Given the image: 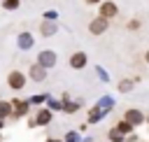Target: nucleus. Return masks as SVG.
Here are the masks:
<instances>
[{
	"instance_id": "nucleus-1",
	"label": "nucleus",
	"mask_w": 149,
	"mask_h": 142,
	"mask_svg": "<svg viewBox=\"0 0 149 142\" xmlns=\"http://www.w3.org/2000/svg\"><path fill=\"white\" fill-rule=\"evenodd\" d=\"M9 105H12V114H9V116H12V119H16V121H19V119H26V116H28V112H30L28 100H19V98H14Z\"/></svg>"
},
{
	"instance_id": "nucleus-2",
	"label": "nucleus",
	"mask_w": 149,
	"mask_h": 142,
	"mask_svg": "<svg viewBox=\"0 0 149 142\" xmlns=\"http://www.w3.org/2000/svg\"><path fill=\"white\" fill-rule=\"evenodd\" d=\"M56 63H58V54H56L54 49H44V51H40V54H37V65H42L44 70L54 68Z\"/></svg>"
},
{
	"instance_id": "nucleus-3",
	"label": "nucleus",
	"mask_w": 149,
	"mask_h": 142,
	"mask_svg": "<svg viewBox=\"0 0 149 142\" xmlns=\"http://www.w3.org/2000/svg\"><path fill=\"white\" fill-rule=\"evenodd\" d=\"M26 81H28V77H26L21 70H12V72L7 74V86H9L12 91H21V88L26 86Z\"/></svg>"
},
{
	"instance_id": "nucleus-4",
	"label": "nucleus",
	"mask_w": 149,
	"mask_h": 142,
	"mask_svg": "<svg viewBox=\"0 0 149 142\" xmlns=\"http://www.w3.org/2000/svg\"><path fill=\"white\" fill-rule=\"evenodd\" d=\"M107 28H109V21L102 19V16H93V19L88 21V33H91V35H102Z\"/></svg>"
},
{
	"instance_id": "nucleus-5",
	"label": "nucleus",
	"mask_w": 149,
	"mask_h": 142,
	"mask_svg": "<svg viewBox=\"0 0 149 142\" xmlns=\"http://www.w3.org/2000/svg\"><path fill=\"white\" fill-rule=\"evenodd\" d=\"M116 14H119V7H116L112 0H102V2H100V12H98V16H102V19L109 21V19H114Z\"/></svg>"
},
{
	"instance_id": "nucleus-6",
	"label": "nucleus",
	"mask_w": 149,
	"mask_h": 142,
	"mask_svg": "<svg viewBox=\"0 0 149 142\" xmlns=\"http://www.w3.org/2000/svg\"><path fill=\"white\" fill-rule=\"evenodd\" d=\"M123 121H128L133 128H137V126H142V123H144V114H142L140 109H126Z\"/></svg>"
},
{
	"instance_id": "nucleus-7",
	"label": "nucleus",
	"mask_w": 149,
	"mask_h": 142,
	"mask_svg": "<svg viewBox=\"0 0 149 142\" xmlns=\"http://www.w3.org/2000/svg\"><path fill=\"white\" fill-rule=\"evenodd\" d=\"M51 119H54V112H51V109H47V107L37 109V114L33 116L35 126H49V123H51Z\"/></svg>"
},
{
	"instance_id": "nucleus-8",
	"label": "nucleus",
	"mask_w": 149,
	"mask_h": 142,
	"mask_svg": "<svg viewBox=\"0 0 149 142\" xmlns=\"http://www.w3.org/2000/svg\"><path fill=\"white\" fill-rule=\"evenodd\" d=\"M70 68H74V70H81V68H86V63H88V58H86V54L84 51H74L72 56H70Z\"/></svg>"
},
{
	"instance_id": "nucleus-9",
	"label": "nucleus",
	"mask_w": 149,
	"mask_h": 142,
	"mask_svg": "<svg viewBox=\"0 0 149 142\" xmlns=\"http://www.w3.org/2000/svg\"><path fill=\"white\" fill-rule=\"evenodd\" d=\"M58 33V23L56 21H42L40 23V35L42 37H54Z\"/></svg>"
},
{
	"instance_id": "nucleus-10",
	"label": "nucleus",
	"mask_w": 149,
	"mask_h": 142,
	"mask_svg": "<svg viewBox=\"0 0 149 142\" xmlns=\"http://www.w3.org/2000/svg\"><path fill=\"white\" fill-rule=\"evenodd\" d=\"M28 79H33V81H44V79H47V70H44L42 65L33 63L30 70H28Z\"/></svg>"
},
{
	"instance_id": "nucleus-11",
	"label": "nucleus",
	"mask_w": 149,
	"mask_h": 142,
	"mask_svg": "<svg viewBox=\"0 0 149 142\" xmlns=\"http://www.w3.org/2000/svg\"><path fill=\"white\" fill-rule=\"evenodd\" d=\"M33 42H35V37L30 35V33H19V37H16V44H19V49H30L33 47Z\"/></svg>"
},
{
	"instance_id": "nucleus-12",
	"label": "nucleus",
	"mask_w": 149,
	"mask_h": 142,
	"mask_svg": "<svg viewBox=\"0 0 149 142\" xmlns=\"http://www.w3.org/2000/svg\"><path fill=\"white\" fill-rule=\"evenodd\" d=\"M102 114H105V109L95 105V107L88 112V121H91V123H95V121H100V119H102Z\"/></svg>"
},
{
	"instance_id": "nucleus-13",
	"label": "nucleus",
	"mask_w": 149,
	"mask_h": 142,
	"mask_svg": "<svg viewBox=\"0 0 149 142\" xmlns=\"http://www.w3.org/2000/svg\"><path fill=\"white\" fill-rule=\"evenodd\" d=\"M9 114H12V105L7 100H0V119L5 121V119H9Z\"/></svg>"
},
{
	"instance_id": "nucleus-14",
	"label": "nucleus",
	"mask_w": 149,
	"mask_h": 142,
	"mask_svg": "<svg viewBox=\"0 0 149 142\" xmlns=\"http://www.w3.org/2000/svg\"><path fill=\"white\" fill-rule=\"evenodd\" d=\"M114 128H116V130H119L121 135H130V130H133V126H130L128 121H123V119H121V121H119V123H116Z\"/></svg>"
},
{
	"instance_id": "nucleus-15",
	"label": "nucleus",
	"mask_w": 149,
	"mask_h": 142,
	"mask_svg": "<svg viewBox=\"0 0 149 142\" xmlns=\"http://www.w3.org/2000/svg\"><path fill=\"white\" fill-rule=\"evenodd\" d=\"M47 109H51V112H58L61 109V100H56V98H51V95H47Z\"/></svg>"
},
{
	"instance_id": "nucleus-16",
	"label": "nucleus",
	"mask_w": 149,
	"mask_h": 142,
	"mask_svg": "<svg viewBox=\"0 0 149 142\" xmlns=\"http://www.w3.org/2000/svg\"><path fill=\"white\" fill-rule=\"evenodd\" d=\"M98 107H102L105 112H109V109L114 107V100H112L109 95H105V98H100V102H98Z\"/></svg>"
},
{
	"instance_id": "nucleus-17",
	"label": "nucleus",
	"mask_w": 149,
	"mask_h": 142,
	"mask_svg": "<svg viewBox=\"0 0 149 142\" xmlns=\"http://www.w3.org/2000/svg\"><path fill=\"white\" fill-rule=\"evenodd\" d=\"M116 88H119V91H121V93H128V91H130V88H133V79H121V81H119V86H116Z\"/></svg>"
},
{
	"instance_id": "nucleus-18",
	"label": "nucleus",
	"mask_w": 149,
	"mask_h": 142,
	"mask_svg": "<svg viewBox=\"0 0 149 142\" xmlns=\"http://www.w3.org/2000/svg\"><path fill=\"white\" fill-rule=\"evenodd\" d=\"M107 137H109L112 142H123V140H126V137H123V135H121V133H119L116 128H109V133H107Z\"/></svg>"
},
{
	"instance_id": "nucleus-19",
	"label": "nucleus",
	"mask_w": 149,
	"mask_h": 142,
	"mask_svg": "<svg viewBox=\"0 0 149 142\" xmlns=\"http://www.w3.org/2000/svg\"><path fill=\"white\" fill-rule=\"evenodd\" d=\"M19 5H21V0H2V7H5L7 12H14V9H19Z\"/></svg>"
},
{
	"instance_id": "nucleus-20",
	"label": "nucleus",
	"mask_w": 149,
	"mask_h": 142,
	"mask_svg": "<svg viewBox=\"0 0 149 142\" xmlns=\"http://www.w3.org/2000/svg\"><path fill=\"white\" fill-rule=\"evenodd\" d=\"M44 100H47V93H42V95H33V98L28 100V105H37V107H40Z\"/></svg>"
},
{
	"instance_id": "nucleus-21",
	"label": "nucleus",
	"mask_w": 149,
	"mask_h": 142,
	"mask_svg": "<svg viewBox=\"0 0 149 142\" xmlns=\"http://www.w3.org/2000/svg\"><path fill=\"white\" fill-rule=\"evenodd\" d=\"M42 16H44V21H56V19H58V12H54V9H47Z\"/></svg>"
},
{
	"instance_id": "nucleus-22",
	"label": "nucleus",
	"mask_w": 149,
	"mask_h": 142,
	"mask_svg": "<svg viewBox=\"0 0 149 142\" xmlns=\"http://www.w3.org/2000/svg\"><path fill=\"white\" fill-rule=\"evenodd\" d=\"M63 142H79V135H77L74 130H70V133L65 135V140H63Z\"/></svg>"
},
{
	"instance_id": "nucleus-23",
	"label": "nucleus",
	"mask_w": 149,
	"mask_h": 142,
	"mask_svg": "<svg viewBox=\"0 0 149 142\" xmlns=\"http://www.w3.org/2000/svg\"><path fill=\"white\" fill-rule=\"evenodd\" d=\"M128 28H133V30H137V28H140V21H137V19H133V21H128Z\"/></svg>"
},
{
	"instance_id": "nucleus-24",
	"label": "nucleus",
	"mask_w": 149,
	"mask_h": 142,
	"mask_svg": "<svg viewBox=\"0 0 149 142\" xmlns=\"http://www.w3.org/2000/svg\"><path fill=\"white\" fill-rule=\"evenodd\" d=\"M95 72L100 74V79H102V81H107V74H105V70H102V68H95Z\"/></svg>"
},
{
	"instance_id": "nucleus-25",
	"label": "nucleus",
	"mask_w": 149,
	"mask_h": 142,
	"mask_svg": "<svg viewBox=\"0 0 149 142\" xmlns=\"http://www.w3.org/2000/svg\"><path fill=\"white\" fill-rule=\"evenodd\" d=\"M84 2H86V5H100L102 0H84Z\"/></svg>"
},
{
	"instance_id": "nucleus-26",
	"label": "nucleus",
	"mask_w": 149,
	"mask_h": 142,
	"mask_svg": "<svg viewBox=\"0 0 149 142\" xmlns=\"http://www.w3.org/2000/svg\"><path fill=\"white\" fill-rule=\"evenodd\" d=\"M47 142H63V140H56V137H49Z\"/></svg>"
},
{
	"instance_id": "nucleus-27",
	"label": "nucleus",
	"mask_w": 149,
	"mask_h": 142,
	"mask_svg": "<svg viewBox=\"0 0 149 142\" xmlns=\"http://www.w3.org/2000/svg\"><path fill=\"white\" fill-rule=\"evenodd\" d=\"M144 61H147V63H149V51H147V54H144Z\"/></svg>"
},
{
	"instance_id": "nucleus-28",
	"label": "nucleus",
	"mask_w": 149,
	"mask_h": 142,
	"mask_svg": "<svg viewBox=\"0 0 149 142\" xmlns=\"http://www.w3.org/2000/svg\"><path fill=\"white\" fill-rule=\"evenodd\" d=\"M2 126H5V121H2V119H0V130H2Z\"/></svg>"
},
{
	"instance_id": "nucleus-29",
	"label": "nucleus",
	"mask_w": 149,
	"mask_h": 142,
	"mask_svg": "<svg viewBox=\"0 0 149 142\" xmlns=\"http://www.w3.org/2000/svg\"><path fill=\"white\" fill-rule=\"evenodd\" d=\"M144 121H147V123H149V116H147V119H144Z\"/></svg>"
}]
</instances>
